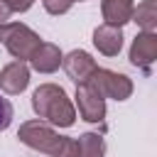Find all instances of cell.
I'll return each mask as SVG.
<instances>
[{
	"mask_svg": "<svg viewBox=\"0 0 157 157\" xmlns=\"http://www.w3.org/2000/svg\"><path fill=\"white\" fill-rule=\"evenodd\" d=\"M74 101H76L74 108H78V115H81L86 123H103V118H105V98H103L88 81L76 86Z\"/></svg>",
	"mask_w": 157,
	"mask_h": 157,
	"instance_id": "cell-5",
	"label": "cell"
},
{
	"mask_svg": "<svg viewBox=\"0 0 157 157\" xmlns=\"http://www.w3.org/2000/svg\"><path fill=\"white\" fill-rule=\"evenodd\" d=\"M0 42L5 44L10 56H15V61H29L39 49L42 37L25 22H5L0 25Z\"/></svg>",
	"mask_w": 157,
	"mask_h": 157,
	"instance_id": "cell-2",
	"label": "cell"
},
{
	"mask_svg": "<svg viewBox=\"0 0 157 157\" xmlns=\"http://www.w3.org/2000/svg\"><path fill=\"white\" fill-rule=\"evenodd\" d=\"M74 2H83V0H74Z\"/></svg>",
	"mask_w": 157,
	"mask_h": 157,
	"instance_id": "cell-19",
	"label": "cell"
},
{
	"mask_svg": "<svg viewBox=\"0 0 157 157\" xmlns=\"http://www.w3.org/2000/svg\"><path fill=\"white\" fill-rule=\"evenodd\" d=\"M76 145L81 157H105V140L98 132H81Z\"/></svg>",
	"mask_w": 157,
	"mask_h": 157,
	"instance_id": "cell-13",
	"label": "cell"
},
{
	"mask_svg": "<svg viewBox=\"0 0 157 157\" xmlns=\"http://www.w3.org/2000/svg\"><path fill=\"white\" fill-rule=\"evenodd\" d=\"M140 32H155L157 27V0H142L137 2V7L132 10V20Z\"/></svg>",
	"mask_w": 157,
	"mask_h": 157,
	"instance_id": "cell-12",
	"label": "cell"
},
{
	"mask_svg": "<svg viewBox=\"0 0 157 157\" xmlns=\"http://www.w3.org/2000/svg\"><path fill=\"white\" fill-rule=\"evenodd\" d=\"M49 157H81V152H78V145H76L74 137L61 135L59 142H56V147H54V152Z\"/></svg>",
	"mask_w": 157,
	"mask_h": 157,
	"instance_id": "cell-14",
	"label": "cell"
},
{
	"mask_svg": "<svg viewBox=\"0 0 157 157\" xmlns=\"http://www.w3.org/2000/svg\"><path fill=\"white\" fill-rule=\"evenodd\" d=\"M29 86V66L27 61H10L0 71V91L7 96H20Z\"/></svg>",
	"mask_w": 157,
	"mask_h": 157,
	"instance_id": "cell-8",
	"label": "cell"
},
{
	"mask_svg": "<svg viewBox=\"0 0 157 157\" xmlns=\"http://www.w3.org/2000/svg\"><path fill=\"white\" fill-rule=\"evenodd\" d=\"M32 110L52 128H71L76 123V108L59 83H39L32 93Z\"/></svg>",
	"mask_w": 157,
	"mask_h": 157,
	"instance_id": "cell-1",
	"label": "cell"
},
{
	"mask_svg": "<svg viewBox=\"0 0 157 157\" xmlns=\"http://www.w3.org/2000/svg\"><path fill=\"white\" fill-rule=\"evenodd\" d=\"M61 66H64L66 76H69L76 86H78V83H86V81L96 74V69H98L96 59H93L86 49H71L69 54H64Z\"/></svg>",
	"mask_w": 157,
	"mask_h": 157,
	"instance_id": "cell-6",
	"label": "cell"
},
{
	"mask_svg": "<svg viewBox=\"0 0 157 157\" xmlns=\"http://www.w3.org/2000/svg\"><path fill=\"white\" fill-rule=\"evenodd\" d=\"M17 137L22 145H27L29 150H37V152H44V155H52L56 142H59V132L44 123V120H25L17 130Z\"/></svg>",
	"mask_w": 157,
	"mask_h": 157,
	"instance_id": "cell-3",
	"label": "cell"
},
{
	"mask_svg": "<svg viewBox=\"0 0 157 157\" xmlns=\"http://www.w3.org/2000/svg\"><path fill=\"white\" fill-rule=\"evenodd\" d=\"M61 59H64V54H61V49H59L56 44L42 42L39 49L32 54L29 66H32L37 74H54V71L61 66Z\"/></svg>",
	"mask_w": 157,
	"mask_h": 157,
	"instance_id": "cell-10",
	"label": "cell"
},
{
	"mask_svg": "<svg viewBox=\"0 0 157 157\" xmlns=\"http://www.w3.org/2000/svg\"><path fill=\"white\" fill-rule=\"evenodd\" d=\"M88 83L103 96V98H113V101H128L135 91L132 78L110 69H96V74L88 78Z\"/></svg>",
	"mask_w": 157,
	"mask_h": 157,
	"instance_id": "cell-4",
	"label": "cell"
},
{
	"mask_svg": "<svg viewBox=\"0 0 157 157\" xmlns=\"http://www.w3.org/2000/svg\"><path fill=\"white\" fill-rule=\"evenodd\" d=\"M132 10H135V2L132 0H101V15H103V25H110V27H120L128 25L132 20Z\"/></svg>",
	"mask_w": 157,
	"mask_h": 157,
	"instance_id": "cell-11",
	"label": "cell"
},
{
	"mask_svg": "<svg viewBox=\"0 0 157 157\" xmlns=\"http://www.w3.org/2000/svg\"><path fill=\"white\" fill-rule=\"evenodd\" d=\"M123 29L120 27H110V25H98L93 29V47L103 54V56H118L123 49Z\"/></svg>",
	"mask_w": 157,
	"mask_h": 157,
	"instance_id": "cell-9",
	"label": "cell"
},
{
	"mask_svg": "<svg viewBox=\"0 0 157 157\" xmlns=\"http://www.w3.org/2000/svg\"><path fill=\"white\" fill-rule=\"evenodd\" d=\"M10 15H12V12H10V7L5 5V0H0V25H5V22L10 20Z\"/></svg>",
	"mask_w": 157,
	"mask_h": 157,
	"instance_id": "cell-18",
	"label": "cell"
},
{
	"mask_svg": "<svg viewBox=\"0 0 157 157\" xmlns=\"http://www.w3.org/2000/svg\"><path fill=\"white\" fill-rule=\"evenodd\" d=\"M42 5H44V10L49 12V15H66L69 10H71V5H74V0H42Z\"/></svg>",
	"mask_w": 157,
	"mask_h": 157,
	"instance_id": "cell-15",
	"label": "cell"
},
{
	"mask_svg": "<svg viewBox=\"0 0 157 157\" xmlns=\"http://www.w3.org/2000/svg\"><path fill=\"white\" fill-rule=\"evenodd\" d=\"M10 123H12V103H10L7 98L0 96V132L7 130Z\"/></svg>",
	"mask_w": 157,
	"mask_h": 157,
	"instance_id": "cell-16",
	"label": "cell"
},
{
	"mask_svg": "<svg viewBox=\"0 0 157 157\" xmlns=\"http://www.w3.org/2000/svg\"><path fill=\"white\" fill-rule=\"evenodd\" d=\"M37 0H5V5L10 7V12H27Z\"/></svg>",
	"mask_w": 157,
	"mask_h": 157,
	"instance_id": "cell-17",
	"label": "cell"
},
{
	"mask_svg": "<svg viewBox=\"0 0 157 157\" xmlns=\"http://www.w3.org/2000/svg\"><path fill=\"white\" fill-rule=\"evenodd\" d=\"M128 59L132 66L147 71L157 59V32H137L132 44H130Z\"/></svg>",
	"mask_w": 157,
	"mask_h": 157,
	"instance_id": "cell-7",
	"label": "cell"
}]
</instances>
